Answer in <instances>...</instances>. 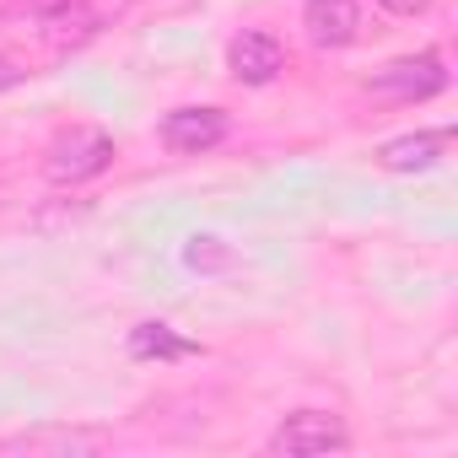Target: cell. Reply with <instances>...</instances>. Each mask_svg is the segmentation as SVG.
Returning a JSON list of instances; mask_svg holds the SVG:
<instances>
[{
    "label": "cell",
    "mask_w": 458,
    "mask_h": 458,
    "mask_svg": "<svg viewBox=\"0 0 458 458\" xmlns=\"http://www.w3.org/2000/svg\"><path fill=\"white\" fill-rule=\"evenodd\" d=\"M114 157H119V146H114L108 130H71V135H60V140L44 151V178L60 183V189H76V183L108 173Z\"/></svg>",
    "instance_id": "cell-2"
},
{
    "label": "cell",
    "mask_w": 458,
    "mask_h": 458,
    "mask_svg": "<svg viewBox=\"0 0 458 458\" xmlns=\"http://www.w3.org/2000/svg\"><path fill=\"white\" fill-rule=\"evenodd\" d=\"M22 76H28V71H22L17 60H6V55H0V92H12V87H17Z\"/></svg>",
    "instance_id": "cell-13"
},
{
    "label": "cell",
    "mask_w": 458,
    "mask_h": 458,
    "mask_svg": "<svg viewBox=\"0 0 458 458\" xmlns=\"http://www.w3.org/2000/svg\"><path fill=\"white\" fill-rule=\"evenodd\" d=\"M302 28H308V38L318 49H345L361 33V6H356V0H308V6H302Z\"/></svg>",
    "instance_id": "cell-7"
},
{
    "label": "cell",
    "mask_w": 458,
    "mask_h": 458,
    "mask_svg": "<svg viewBox=\"0 0 458 458\" xmlns=\"http://www.w3.org/2000/svg\"><path fill=\"white\" fill-rule=\"evenodd\" d=\"M270 453H340V447H351V431H345V420L340 415H329V410H297V415H286L276 431H270V442H265Z\"/></svg>",
    "instance_id": "cell-3"
},
{
    "label": "cell",
    "mask_w": 458,
    "mask_h": 458,
    "mask_svg": "<svg viewBox=\"0 0 458 458\" xmlns=\"http://www.w3.org/2000/svg\"><path fill=\"white\" fill-rule=\"evenodd\" d=\"M183 265H189V270H221V265H233V254H226L216 238H189Z\"/></svg>",
    "instance_id": "cell-11"
},
{
    "label": "cell",
    "mask_w": 458,
    "mask_h": 458,
    "mask_svg": "<svg viewBox=\"0 0 458 458\" xmlns=\"http://www.w3.org/2000/svg\"><path fill=\"white\" fill-rule=\"evenodd\" d=\"M226 135H233V119L221 108H173L162 119V146L178 151V157H199V151L221 146Z\"/></svg>",
    "instance_id": "cell-5"
},
{
    "label": "cell",
    "mask_w": 458,
    "mask_h": 458,
    "mask_svg": "<svg viewBox=\"0 0 458 458\" xmlns=\"http://www.w3.org/2000/svg\"><path fill=\"white\" fill-rule=\"evenodd\" d=\"M130 356H135V361H183V356H199V340L178 335L173 324L146 318V324L130 329Z\"/></svg>",
    "instance_id": "cell-9"
},
{
    "label": "cell",
    "mask_w": 458,
    "mask_h": 458,
    "mask_svg": "<svg viewBox=\"0 0 458 458\" xmlns=\"http://www.w3.org/2000/svg\"><path fill=\"white\" fill-rule=\"evenodd\" d=\"M98 447H103V437H92V431H22V437H0V453H28V458H38V453L76 458V453H98Z\"/></svg>",
    "instance_id": "cell-10"
},
{
    "label": "cell",
    "mask_w": 458,
    "mask_h": 458,
    "mask_svg": "<svg viewBox=\"0 0 458 458\" xmlns=\"http://www.w3.org/2000/svg\"><path fill=\"white\" fill-rule=\"evenodd\" d=\"M124 0H17V12H28L33 33L49 49H76L87 38H98L114 17H119Z\"/></svg>",
    "instance_id": "cell-1"
},
{
    "label": "cell",
    "mask_w": 458,
    "mask_h": 458,
    "mask_svg": "<svg viewBox=\"0 0 458 458\" xmlns=\"http://www.w3.org/2000/svg\"><path fill=\"white\" fill-rule=\"evenodd\" d=\"M442 87H447V71H442V60H437V55H410V60H394V65H383V71L367 81V92H377V98H399V103L437 98Z\"/></svg>",
    "instance_id": "cell-4"
},
{
    "label": "cell",
    "mask_w": 458,
    "mask_h": 458,
    "mask_svg": "<svg viewBox=\"0 0 458 458\" xmlns=\"http://www.w3.org/2000/svg\"><path fill=\"white\" fill-rule=\"evenodd\" d=\"M377 6H383V12H394V17H420L431 0H377Z\"/></svg>",
    "instance_id": "cell-12"
},
{
    "label": "cell",
    "mask_w": 458,
    "mask_h": 458,
    "mask_svg": "<svg viewBox=\"0 0 458 458\" xmlns=\"http://www.w3.org/2000/svg\"><path fill=\"white\" fill-rule=\"evenodd\" d=\"M442 146H447V130L399 135V140H383V146H377V167H383V173H426V167H437Z\"/></svg>",
    "instance_id": "cell-8"
},
{
    "label": "cell",
    "mask_w": 458,
    "mask_h": 458,
    "mask_svg": "<svg viewBox=\"0 0 458 458\" xmlns=\"http://www.w3.org/2000/svg\"><path fill=\"white\" fill-rule=\"evenodd\" d=\"M226 71H233L243 87H270L286 71V49L276 33H238L226 44Z\"/></svg>",
    "instance_id": "cell-6"
}]
</instances>
